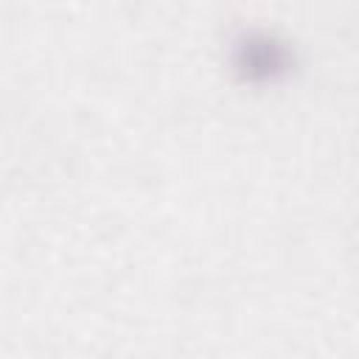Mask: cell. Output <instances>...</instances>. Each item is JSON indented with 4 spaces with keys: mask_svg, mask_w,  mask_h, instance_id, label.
<instances>
[{
    "mask_svg": "<svg viewBox=\"0 0 359 359\" xmlns=\"http://www.w3.org/2000/svg\"><path fill=\"white\" fill-rule=\"evenodd\" d=\"M233 73L247 84H272L289 76L294 53L286 39L264 28H247L233 39Z\"/></svg>",
    "mask_w": 359,
    "mask_h": 359,
    "instance_id": "cell-1",
    "label": "cell"
}]
</instances>
